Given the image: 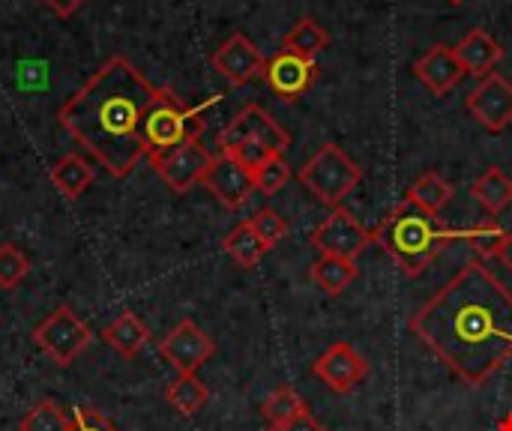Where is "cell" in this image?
Returning <instances> with one entry per match:
<instances>
[{
  "label": "cell",
  "mask_w": 512,
  "mask_h": 431,
  "mask_svg": "<svg viewBox=\"0 0 512 431\" xmlns=\"http://www.w3.org/2000/svg\"><path fill=\"white\" fill-rule=\"evenodd\" d=\"M72 429V414H66L54 399L36 402L18 423V431H69Z\"/></svg>",
  "instance_id": "obj_27"
},
{
  "label": "cell",
  "mask_w": 512,
  "mask_h": 431,
  "mask_svg": "<svg viewBox=\"0 0 512 431\" xmlns=\"http://www.w3.org/2000/svg\"><path fill=\"white\" fill-rule=\"evenodd\" d=\"M240 141H261L273 153H282L291 147V135L261 108V105H246L222 132H219V150H231Z\"/></svg>",
  "instance_id": "obj_9"
},
{
  "label": "cell",
  "mask_w": 512,
  "mask_h": 431,
  "mask_svg": "<svg viewBox=\"0 0 512 431\" xmlns=\"http://www.w3.org/2000/svg\"><path fill=\"white\" fill-rule=\"evenodd\" d=\"M102 339L126 360L138 357L144 351V345L150 342V330L141 324V318L135 312H123L117 315L105 330H102Z\"/></svg>",
  "instance_id": "obj_19"
},
{
  "label": "cell",
  "mask_w": 512,
  "mask_h": 431,
  "mask_svg": "<svg viewBox=\"0 0 512 431\" xmlns=\"http://www.w3.org/2000/svg\"><path fill=\"white\" fill-rule=\"evenodd\" d=\"M165 399L168 405L180 414V417H195L207 399H210V390L195 378V375H177L168 387H165Z\"/></svg>",
  "instance_id": "obj_23"
},
{
  "label": "cell",
  "mask_w": 512,
  "mask_h": 431,
  "mask_svg": "<svg viewBox=\"0 0 512 431\" xmlns=\"http://www.w3.org/2000/svg\"><path fill=\"white\" fill-rule=\"evenodd\" d=\"M252 177H255V192L273 198L276 192H282V189L288 186V180H291V165L285 162V156L276 153V156H270L261 168H255Z\"/></svg>",
  "instance_id": "obj_28"
},
{
  "label": "cell",
  "mask_w": 512,
  "mask_h": 431,
  "mask_svg": "<svg viewBox=\"0 0 512 431\" xmlns=\"http://www.w3.org/2000/svg\"><path fill=\"white\" fill-rule=\"evenodd\" d=\"M489 258H498V261L512 273V231H504V237L495 243V249H492Z\"/></svg>",
  "instance_id": "obj_34"
},
{
  "label": "cell",
  "mask_w": 512,
  "mask_h": 431,
  "mask_svg": "<svg viewBox=\"0 0 512 431\" xmlns=\"http://www.w3.org/2000/svg\"><path fill=\"white\" fill-rule=\"evenodd\" d=\"M408 330L468 387H483L512 360V288L483 261H468Z\"/></svg>",
  "instance_id": "obj_1"
},
{
  "label": "cell",
  "mask_w": 512,
  "mask_h": 431,
  "mask_svg": "<svg viewBox=\"0 0 512 431\" xmlns=\"http://www.w3.org/2000/svg\"><path fill=\"white\" fill-rule=\"evenodd\" d=\"M453 51H456V60L465 69V75H477V78H486L489 72H495V66L504 57V48L498 45V39L480 27L471 30Z\"/></svg>",
  "instance_id": "obj_17"
},
{
  "label": "cell",
  "mask_w": 512,
  "mask_h": 431,
  "mask_svg": "<svg viewBox=\"0 0 512 431\" xmlns=\"http://www.w3.org/2000/svg\"><path fill=\"white\" fill-rule=\"evenodd\" d=\"M459 231L441 225V219L414 201H402L387 213V219L372 231V243H378L405 276L417 279L429 270V264L456 240Z\"/></svg>",
  "instance_id": "obj_3"
},
{
  "label": "cell",
  "mask_w": 512,
  "mask_h": 431,
  "mask_svg": "<svg viewBox=\"0 0 512 431\" xmlns=\"http://www.w3.org/2000/svg\"><path fill=\"white\" fill-rule=\"evenodd\" d=\"M210 165H213V153L201 144V138L183 141L180 147H174V150H168L165 156L153 159L156 174H159L162 183H165L171 192H177V195H183V192H189L192 186L204 183Z\"/></svg>",
  "instance_id": "obj_8"
},
{
  "label": "cell",
  "mask_w": 512,
  "mask_h": 431,
  "mask_svg": "<svg viewBox=\"0 0 512 431\" xmlns=\"http://www.w3.org/2000/svg\"><path fill=\"white\" fill-rule=\"evenodd\" d=\"M309 243L321 252V255H336V258H348L357 261L366 246L372 243V231L348 210L336 207L309 237Z\"/></svg>",
  "instance_id": "obj_7"
},
{
  "label": "cell",
  "mask_w": 512,
  "mask_h": 431,
  "mask_svg": "<svg viewBox=\"0 0 512 431\" xmlns=\"http://www.w3.org/2000/svg\"><path fill=\"white\" fill-rule=\"evenodd\" d=\"M249 225L255 228V234L261 237V243H264L267 249H273V246H276L279 240H285V234H288L285 216L276 213V210H270V207H261L255 216H249Z\"/></svg>",
  "instance_id": "obj_30"
},
{
  "label": "cell",
  "mask_w": 512,
  "mask_h": 431,
  "mask_svg": "<svg viewBox=\"0 0 512 431\" xmlns=\"http://www.w3.org/2000/svg\"><path fill=\"white\" fill-rule=\"evenodd\" d=\"M309 279L327 297H339V294H345L354 285V279H357V261L336 258V255H321L309 267Z\"/></svg>",
  "instance_id": "obj_18"
},
{
  "label": "cell",
  "mask_w": 512,
  "mask_h": 431,
  "mask_svg": "<svg viewBox=\"0 0 512 431\" xmlns=\"http://www.w3.org/2000/svg\"><path fill=\"white\" fill-rule=\"evenodd\" d=\"M93 177H96L93 165H90L84 156H78V153L63 156V159L51 168V183H54L57 192H60L63 198H69V201L81 198L84 189L93 183Z\"/></svg>",
  "instance_id": "obj_21"
},
{
  "label": "cell",
  "mask_w": 512,
  "mask_h": 431,
  "mask_svg": "<svg viewBox=\"0 0 512 431\" xmlns=\"http://www.w3.org/2000/svg\"><path fill=\"white\" fill-rule=\"evenodd\" d=\"M264 54L258 51V45L249 39V36H243V33H234V36H228L219 48H216V54H213V69L225 78V81H231L234 87H243V84H249V81H255L258 75H264Z\"/></svg>",
  "instance_id": "obj_15"
},
{
  "label": "cell",
  "mask_w": 512,
  "mask_h": 431,
  "mask_svg": "<svg viewBox=\"0 0 512 431\" xmlns=\"http://www.w3.org/2000/svg\"><path fill=\"white\" fill-rule=\"evenodd\" d=\"M27 273H30V258L18 246L3 243L0 246V288H6V291L18 288Z\"/></svg>",
  "instance_id": "obj_29"
},
{
  "label": "cell",
  "mask_w": 512,
  "mask_h": 431,
  "mask_svg": "<svg viewBox=\"0 0 512 431\" xmlns=\"http://www.w3.org/2000/svg\"><path fill=\"white\" fill-rule=\"evenodd\" d=\"M33 342L54 366L66 369L93 342V333L69 306H60L33 330Z\"/></svg>",
  "instance_id": "obj_6"
},
{
  "label": "cell",
  "mask_w": 512,
  "mask_h": 431,
  "mask_svg": "<svg viewBox=\"0 0 512 431\" xmlns=\"http://www.w3.org/2000/svg\"><path fill=\"white\" fill-rule=\"evenodd\" d=\"M300 183L327 207H339L363 180V168L339 147V144H324L303 168H300Z\"/></svg>",
  "instance_id": "obj_5"
},
{
  "label": "cell",
  "mask_w": 512,
  "mask_h": 431,
  "mask_svg": "<svg viewBox=\"0 0 512 431\" xmlns=\"http://www.w3.org/2000/svg\"><path fill=\"white\" fill-rule=\"evenodd\" d=\"M414 75L435 93V96H447L465 75V69L456 60V51L450 45H432L417 63H414Z\"/></svg>",
  "instance_id": "obj_16"
},
{
  "label": "cell",
  "mask_w": 512,
  "mask_h": 431,
  "mask_svg": "<svg viewBox=\"0 0 512 431\" xmlns=\"http://www.w3.org/2000/svg\"><path fill=\"white\" fill-rule=\"evenodd\" d=\"M471 195L489 216H498L512 204V177L501 168H489L474 180Z\"/></svg>",
  "instance_id": "obj_20"
},
{
  "label": "cell",
  "mask_w": 512,
  "mask_h": 431,
  "mask_svg": "<svg viewBox=\"0 0 512 431\" xmlns=\"http://www.w3.org/2000/svg\"><path fill=\"white\" fill-rule=\"evenodd\" d=\"M69 431H120L102 411L96 408H75L72 411V429Z\"/></svg>",
  "instance_id": "obj_31"
},
{
  "label": "cell",
  "mask_w": 512,
  "mask_h": 431,
  "mask_svg": "<svg viewBox=\"0 0 512 431\" xmlns=\"http://www.w3.org/2000/svg\"><path fill=\"white\" fill-rule=\"evenodd\" d=\"M450 3H453V6H462V3H465V0H450Z\"/></svg>",
  "instance_id": "obj_36"
},
{
  "label": "cell",
  "mask_w": 512,
  "mask_h": 431,
  "mask_svg": "<svg viewBox=\"0 0 512 431\" xmlns=\"http://www.w3.org/2000/svg\"><path fill=\"white\" fill-rule=\"evenodd\" d=\"M159 354L177 369V375H195L216 354V342L186 318L159 342Z\"/></svg>",
  "instance_id": "obj_10"
},
{
  "label": "cell",
  "mask_w": 512,
  "mask_h": 431,
  "mask_svg": "<svg viewBox=\"0 0 512 431\" xmlns=\"http://www.w3.org/2000/svg\"><path fill=\"white\" fill-rule=\"evenodd\" d=\"M222 246H225V252L234 258V264H237V267H243V270L258 267V264H261V258L270 252V249L261 243V237L255 234V228L249 225V219H246V222H240L237 228H231V234L222 240Z\"/></svg>",
  "instance_id": "obj_22"
},
{
  "label": "cell",
  "mask_w": 512,
  "mask_h": 431,
  "mask_svg": "<svg viewBox=\"0 0 512 431\" xmlns=\"http://www.w3.org/2000/svg\"><path fill=\"white\" fill-rule=\"evenodd\" d=\"M309 408H306V402H303V396L294 390V387H279V390H273L267 399H264V405H261V414H264V420L270 423V429H279V426H285V423H291V420H297L300 414H306Z\"/></svg>",
  "instance_id": "obj_26"
},
{
  "label": "cell",
  "mask_w": 512,
  "mask_h": 431,
  "mask_svg": "<svg viewBox=\"0 0 512 431\" xmlns=\"http://www.w3.org/2000/svg\"><path fill=\"white\" fill-rule=\"evenodd\" d=\"M204 132V114L201 108L183 105L171 90H156V99L150 102L141 126V141L147 159H159L168 150L180 147L183 141H195Z\"/></svg>",
  "instance_id": "obj_4"
},
{
  "label": "cell",
  "mask_w": 512,
  "mask_h": 431,
  "mask_svg": "<svg viewBox=\"0 0 512 431\" xmlns=\"http://www.w3.org/2000/svg\"><path fill=\"white\" fill-rule=\"evenodd\" d=\"M318 78V63L309 57H300L294 51H276L267 63H264V81L267 87L282 99V102H294L300 99Z\"/></svg>",
  "instance_id": "obj_13"
},
{
  "label": "cell",
  "mask_w": 512,
  "mask_h": 431,
  "mask_svg": "<svg viewBox=\"0 0 512 431\" xmlns=\"http://www.w3.org/2000/svg\"><path fill=\"white\" fill-rule=\"evenodd\" d=\"M453 195H456L453 183H450L447 177H441L438 171L423 174V177L408 189V201H414L417 207H423V210H429V213H435V216L453 201Z\"/></svg>",
  "instance_id": "obj_25"
},
{
  "label": "cell",
  "mask_w": 512,
  "mask_h": 431,
  "mask_svg": "<svg viewBox=\"0 0 512 431\" xmlns=\"http://www.w3.org/2000/svg\"><path fill=\"white\" fill-rule=\"evenodd\" d=\"M156 87L123 57H108L57 111L60 126L117 180L141 162V126Z\"/></svg>",
  "instance_id": "obj_2"
},
{
  "label": "cell",
  "mask_w": 512,
  "mask_h": 431,
  "mask_svg": "<svg viewBox=\"0 0 512 431\" xmlns=\"http://www.w3.org/2000/svg\"><path fill=\"white\" fill-rule=\"evenodd\" d=\"M312 375L321 378L333 393L348 396L357 390L360 381H366L369 375V363L363 360V354L348 345V342H336L330 345L315 363H312Z\"/></svg>",
  "instance_id": "obj_12"
},
{
  "label": "cell",
  "mask_w": 512,
  "mask_h": 431,
  "mask_svg": "<svg viewBox=\"0 0 512 431\" xmlns=\"http://www.w3.org/2000/svg\"><path fill=\"white\" fill-rule=\"evenodd\" d=\"M204 189L225 207V210H237L249 201V195L255 192V177L249 168H243L234 156L219 153L213 156V165L204 177Z\"/></svg>",
  "instance_id": "obj_14"
},
{
  "label": "cell",
  "mask_w": 512,
  "mask_h": 431,
  "mask_svg": "<svg viewBox=\"0 0 512 431\" xmlns=\"http://www.w3.org/2000/svg\"><path fill=\"white\" fill-rule=\"evenodd\" d=\"M327 45H330V33H327L312 15L300 18V21L288 30V36H285V42H282L285 51H294V54L309 57V60H315Z\"/></svg>",
  "instance_id": "obj_24"
},
{
  "label": "cell",
  "mask_w": 512,
  "mask_h": 431,
  "mask_svg": "<svg viewBox=\"0 0 512 431\" xmlns=\"http://www.w3.org/2000/svg\"><path fill=\"white\" fill-rule=\"evenodd\" d=\"M270 431H327L309 411L306 414H300L297 420H291V423H285V426H279V429H270Z\"/></svg>",
  "instance_id": "obj_33"
},
{
  "label": "cell",
  "mask_w": 512,
  "mask_h": 431,
  "mask_svg": "<svg viewBox=\"0 0 512 431\" xmlns=\"http://www.w3.org/2000/svg\"><path fill=\"white\" fill-rule=\"evenodd\" d=\"M501 237H504V228H498V222H483L480 228H474V231L465 234V240H471V246H474L483 258L492 255V249H495V243H498Z\"/></svg>",
  "instance_id": "obj_32"
},
{
  "label": "cell",
  "mask_w": 512,
  "mask_h": 431,
  "mask_svg": "<svg viewBox=\"0 0 512 431\" xmlns=\"http://www.w3.org/2000/svg\"><path fill=\"white\" fill-rule=\"evenodd\" d=\"M468 111L483 129L504 132L512 123V81L498 72L480 78V84L468 93Z\"/></svg>",
  "instance_id": "obj_11"
},
{
  "label": "cell",
  "mask_w": 512,
  "mask_h": 431,
  "mask_svg": "<svg viewBox=\"0 0 512 431\" xmlns=\"http://www.w3.org/2000/svg\"><path fill=\"white\" fill-rule=\"evenodd\" d=\"M87 0H45V6L54 12V15H60V18H69V15H75L81 6H84Z\"/></svg>",
  "instance_id": "obj_35"
}]
</instances>
